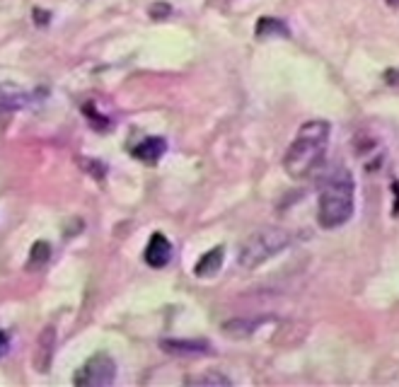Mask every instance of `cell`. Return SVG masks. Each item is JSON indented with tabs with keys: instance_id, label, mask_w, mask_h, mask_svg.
<instances>
[{
	"instance_id": "6da1fadb",
	"label": "cell",
	"mask_w": 399,
	"mask_h": 387,
	"mask_svg": "<svg viewBox=\"0 0 399 387\" xmlns=\"http://www.w3.org/2000/svg\"><path fill=\"white\" fill-rule=\"evenodd\" d=\"M353 194L356 184L353 175L346 167H334L324 177L319 187V206L317 220L324 230L341 228L348 218L353 216Z\"/></svg>"
},
{
	"instance_id": "7a4b0ae2",
	"label": "cell",
	"mask_w": 399,
	"mask_h": 387,
	"mask_svg": "<svg viewBox=\"0 0 399 387\" xmlns=\"http://www.w3.org/2000/svg\"><path fill=\"white\" fill-rule=\"evenodd\" d=\"M329 145V124L327 121H308L300 126L296 133V140L291 143L284 167L293 180H305L315 172L324 160Z\"/></svg>"
},
{
	"instance_id": "3957f363",
	"label": "cell",
	"mask_w": 399,
	"mask_h": 387,
	"mask_svg": "<svg viewBox=\"0 0 399 387\" xmlns=\"http://www.w3.org/2000/svg\"><path fill=\"white\" fill-rule=\"evenodd\" d=\"M288 244V232L281 228H264L259 232H254L247 242L242 244V252H239V267L244 269H256L261 262L271 259L274 254H279Z\"/></svg>"
},
{
	"instance_id": "277c9868",
	"label": "cell",
	"mask_w": 399,
	"mask_h": 387,
	"mask_svg": "<svg viewBox=\"0 0 399 387\" xmlns=\"http://www.w3.org/2000/svg\"><path fill=\"white\" fill-rule=\"evenodd\" d=\"M114 378H116L114 361L104 354H97L76 373L73 383L78 387H104V385H112Z\"/></svg>"
},
{
	"instance_id": "5b68a950",
	"label": "cell",
	"mask_w": 399,
	"mask_h": 387,
	"mask_svg": "<svg viewBox=\"0 0 399 387\" xmlns=\"http://www.w3.org/2000/svg\"><path fill=\"white\" fill-rule=\"evenodd\" d=\"M36 100V92L24 90L20 85L12 83H0V114L3 112H15Z\"/></svg>"
},
{
	"instance_id": "8992f818",
	"label": "cell",
	"mask_w": 399,
	"mask_h": 387,
	"mask_svg": "<svg viewBox=\"0 0 399 387\" xmlns=\"http://www.w3.org/2000/svg\"><path fill=\"white\" fill-rule=\"evenodd\" d=\"M170 257H172L170 239L165 235H160V232H155V235L150 237L148 247H145V262H148L150 267L160 269V267H165V264L170 262Z\"/></svg>"
},
{
	"instance_id": "52a82bcc",
	"label": "cell",
	"mask_w": 399,
	"mask_h": 387,
	"mask_svg": "<svg viewBox=\"0 0 399 387\" xmlns=\"http://www.w3.org/2000/svg\"><path fill=\"white\" fill-rule=\"evenodd\" d=\"M53 344H56V331L53 327H46L39 336V349L34 351V366L39 373H46L53 361Z\"/></svg>"
},
{
	"instance_id": "ba28073f",
	"label": "cell",
	"mask_w": 399,
	"mask_h": 387,
	"mask_svg": "<svg viewBox=\"0 0 399 387\" xmlns=\"http://www.w3.org/2000/svg\"><path fill=\"white\" fill-rule=\"evenodd\" d=\"M165 150H167V143H165V138L150 136V138H145L143 143H138L136 148H133V155H136L140 162L155 165L157 160L165 155Z\"/></svg>"
},
{
	"instance_id": "9c48e42d",
	"label": "cell",
	"mask_w": 399,
	"mask_h": 387,
	"mask_svg": "<svg viewBox=\"0 0 399 387\" xmlns=\"http://www.w3.org/2000/svg\"><path fill=\"white\" fill-rule=\"evenodd\" d=\"M220 264H223V247H213L199 259L194 274L199 276V279H206V276H213L220 272Z\"/></svg>"
},
{
	"instance_id": "30bf717a",
	"label": "cell",
	"mask_w": 399,
	"mask_h": 387,
	"mask_svg": "<svg viewBox=\"0 0 399 387\" xmlns=\"http://www.w3.org/2000/svg\"><path fill=\"white\" fill-rule=\"evenodd\" d=\"M256 36L259 39H269V36H288V27L281 20H276V17H261L259 22H256Z\"/></svg>"
},
{
	"instance_id": "8fae6325",
	"label": "cell",
	"mask_w": 399,
	"mask_h": 387,
	"mask_svg": "<svg viewBox=\"0 0 399 387\" xmlns=\"http://www.w3.org/2000/svg\"><path fill=\"white\" fill-rule=\"evenodd\" d=\"M162 349L170 354H208L206 341H162Z\"/></svg>"
},
{
	"instance_id": "7c38bea8",
	"label": "cell",
	"mask_w": 399,
	"mask_h": 387,
	"mask_svg": "<svg viewBox=\"0 0 399 387\" xmlns=\"http://www.w3.org/2000/svg\"><path fill=\"white\" fill-rule=\"evenodd\" d=\"M48 257H51V247L46 242H36L32 247V257H29V267H39V264H46Z\"/></svg>"
},
{
	"instance_id": "4fadbf2b",
	"label": "cell",
	"mask_w": 399,
	"mask_h": 387,
	"mask_svg": "<svg viewBox=\"0 0 399 387\" xmlns=\"http://www.w3.org/2000/svg\"><path fill=\"white\" fill-rule=\"evenodd\" d=\"M192 383H218V385H225V383H228V380H225V378H194L192 380Z\"/></svg>"
},
{
	"instance_id": "5bb4252c",
	"label": "cell",
	"mask_w": 399,
	"mask_h": 387,
	"mask_svg": "<svg viewBox=\"0 0 399 387\" xmlns=\"http://www.w3.org/2000/svg\"><path fill=\"white\" fill-rule=\"evenodd\" d=\"M8 349H10V341H8V336L0 331V356H5L8 354Z\"/></svg>"
},
{
	"instance_id": "9a60e30c",
	"label": "cell",
	"mask_w": 399,
	"mask_h": 387,
	"mask_svg": "<svg viewBox=\"0 0 399 387\" xmlns=\"http://www.w3.org/2000/svg\"><path fill=\"white\" fill-rule=\"evenodd\" d=\"M395 194H397V204H395V213H399V184H395Z\"/></svg>"
},
{
	"instance_id": "2e32d148",
	"label": "cell",
	"mask_w": 399,
	"mask_h": 387,
	"mask_svg": "<svg viewBox=\"0 0 399 387\" xmlns=\"http://www.w3.org/2000/svg\"><path fill=\"white\" fill-rule=\"evenodd\" d=\"M388 3L392 5V8H399V0H388Z\"/></svg>"
}]
</instances>
